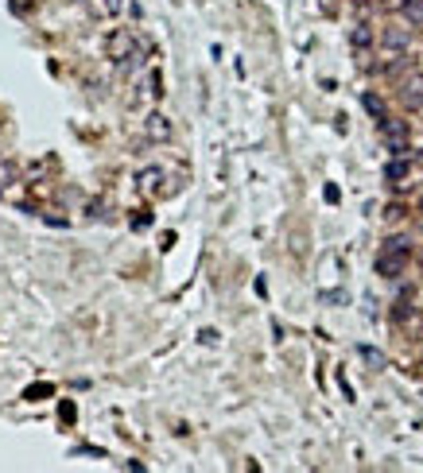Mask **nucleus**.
<instances>
[{
  "label": "nucleus",
  "mask_w": 423,
  "mask_h": 473,
  "mask_svg": "<svg viewBox=\"0 0 423 473\" xmlns=\"http://www.w3.org/2000/svg\"><path fill=\"white\" fill-rule=\"evenodd\" d=\"M420 214H423V202H420Z\"/></svg>",
  "instance_id": "15"
},
{
  "label": "nucleus",
  "mask_w": 423,
  "mask_h": 473,
  "mask_svg": "<svg viewBox=\"0 0 423 473\" xmlns=\"http://www.w3.org/2000/svg\"><path fill=\"white\" fill-rule=\"evenodd\" d=\"M159 183H163V171H159V167H144V171L136 175L140 194H156V190H159Z\"/></svg>",
  "instance_id": "7"
},
{
  "label": "nucleus",
  "mask_w": 423,
  "mask_h": 473,
  "mask_svg": "<svg viewBox=\"0 0 423 473\" xmlns=\"http://www.w3.org/2000/svg\"><path fill=\"white\" fill-rule=\"evenodd\" d=\"M381 47L388 50V55H404V50L412 47V31L408 28H384L381 31Z\"/></svg>",
  "instance_id": "4"
},
{
  "label": "nucleus",
  "mask_w": 423,
  "mask_h": 473,
  "mask_svg": "<svg viewBox=\"0 0 423 473\" xmlns=\"http://www.w3.org/2000/svg\"><path fill=\"white\" fill-rule=\"evenodd\" d=\"M412 175V159L408 156H393L388 163H384V178L388 183H396V187H404V178Z\"/></svg>",
  "instance_id": "5"
},
{
  "label": "nucleus",
  "mask_w": 423,
  "mask_h": 473,
  "mask_svg": "<svg viewBox=\"0 0 423 473\" xmlns=\"http://www.w3.org/2000/svg\"><path fill=\"white\" fill-rule=\"evenodd\" d=\"M408 257H412V252L381 248V257H377V276H384V279H400L404 272H408Z\"/></svg>",
  "instance_id": "3"
},
{
  "label": "nucleus",
  "mask_w": 423,
  "mask_h": 473,
  "mask_svg": "<svg viewBox=\"0 0 423 473\" xmlns=\"http://www.w3.org/2000/svg\"><path fill=\"white\" fill-rule=\"evenodd\" d=\"M93 12H98V16H120V12H125V0H93Z\"/></svg>",
  "instance_id": "11"
},
{
  "label": "nucleus",
  "mask_w": 423,
  "mask_h": 473,
  "mask_svg": "<svg viewBox=\"0 0 423 473\" xmlns=\"http://www.w3.org/2000/svg\"><path fill=\"white\" fill-rule=\"evenodd\" d=\"M361 4H381V0H361Z\"/></svg>",
  "instance_id": "14"
},
{
  "label": "nucleus",
  "mask_w": 423,
  "mask_h": 473,
  "mask_svg": "<svg viewBox=\"0 0 423 473\" xmlns=\"http://www.w3.org/2000/svg\"><path fill=\"white\" fill-rule=\"evenodd\" d=\"M361 105H365V113H369V117L384 120V101L377 98V93H365V98H361Z\"/></svg>",
  "instance_id": "12"
},
{
  "label": "nucleus",
  "mask_w": 423,
  "mask_h": 473,
  "mask_svg": "<svg viewBox=\"0 0 423 473\" xmlns=\"http://www.w3.org/2000/svg\"><path fill=\"white\" fill-rule=\"evenodd\" d=\"M384 248H396V252H412V241H408V236H388V241H384Z\"/></svg>",
  "instance_id": "13"
},
{
  "label": "nucleus",
  "mask_w": 423,
  "mask_h": 473,
  "mask_svg": "<svg viewBox=\"0 0 423 473\" xmlns=\"http://www.w3.org/2000/svg\"><path fill=\"white\" fill-rule=\"evenodd\" d=\"M400 16L408 28H423V0H404L400 4Z\"/></svg>",
  "instance_id": "9"
},
{
  "label": "nucleus",
  "mask_w": 423,
  "mask_h": 473,
  "mask_svg": "<svg viewBox=\"0 0 423 473\" xmlns=\"http://www.w3.org/2000/svg\"><path fill=\"white\" fill-rule=\"evenodd\" d=\"M144 132H148V140H171V120L163 117V113H148V120H144Z\"/></svg>",
  "instance_id": "6"
},
{
  "label": "nucleus",
  "mask_w": 423,
  "mask_h": 473,
  "mask_svg": "<svg viewBox=\"0 0 423 473\" xmlns=\"http://www.w3.org/2000/svg\"><path fill=\"white\" fill-rule=\"evenodd\" d=\"M350 43H354L357 50H365V47H373V43H377V35H373V28H369V24H357V28L350 31Z\"/></svg>",
  "instance_id": "10"
},
{
  "label": "nucleus",
  "mask_w": 423,
  "mask_h": 473,
  "mask_svg": "<svg viewBox=\"0 0 423 473\" xmlns=\"http://www.w3.org/2000/svg\"><path fill=\"white\" fill-rule=\"evenodd\" d=\"M381 140L388 144V151H393V156H408V120L384 117V120H381Z\"/></svg>",
  "instance_id": "2"
},
{
  "label": "nucleus",
  "mask_w": 423,
  "mask_h": 473,
  "mask_svg": "<svg viewBox=\"0 0 423 473\" xmlns=\"http://www.w3.org/2000/svg\"><path fill=\"white\" fill-rule=\"evenodd\" d=\"M404 105L408 109H423V78H412V82H404Z\"/></svg>",
  "instance_id": "8"
},
{
  "label": "nucleus",
  "mask_w": 423,
  "mask_h": 473,
  "mask_svg": "<svg viewBox=\"0 0 423 473\" xmlns=\"http://www.w3.org/2000/svg\"><path fill=\"white\" fill-rule=\"evenodd\" d=\"M136 50H140V43H136V35H132L128 28H113L105 35V59H113L117 66H125Z\"/></svg>",
  "instance_id": "1"
}]
</instances>
